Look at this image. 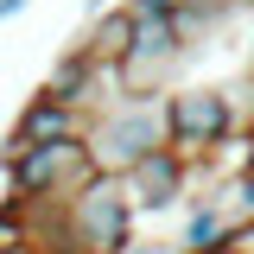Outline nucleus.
I'll return each mask as SVG.
<instances>
[{
  "mask_svg": "<svg viewBox=\"0 0 254 254\" xmlns=\"http://www.w3.org/2000/svg\"><path fill=\"white\" fill-rule=\"evenodd\" d=\"M19 203V178H13V159L0 153V210H13Z\"/></svg>",
  "mask_w": 254,
  "mask_h": 254,
  "instance_id": "11",
  "label": "nucleus"
},
{
  "mask_svg": "<svg viewBox=\"0 0 254 254\" xmlns=\"http://www.w3.org/2000/svg\"><path fill=\"white\" fill-rule=\"evenodd\" d=\"M229 203H235L242 216H254V172H242V178H235V197H229Z\"/></svg>",
  "mask_w": 254,
  "mask_h": 254,
  "instance_id": "12",
  "label": "nucleus"
},
{
  "mask_svg": "<svg viewBox=\"0 0 254 254\" xmlns=\"http://www.w3.org/2000/svg\"><path fill=\"white\" fill-rule=\"evenodd\" d=\"M121 6L133 13V19H172V13H178L185 0H121Z\"/></svg>",
  "mask_w": 254,
  "mask_h": 254,
  "instance_id": "9",
  "label": "nucleus"
},
{
  "mask_svg": "<svg viewBox=\"0 0 254 254\" xmlns=\"http://www.w3.org/2000/svg\"><path fill=\"white\" fill-rule=\"evenodd\" d=\"M197 254H229V248H197Z\"/></svg>",
  "mask_w": 254,
  "mask_h": 254,
  "instance_id": "16",
  "label": "nucleus"
},
{
  "mask_svg": "<svg viewBox=\"0 0 254 254\" xmlns=\"http://www.w3.org/2000/svg\"><path fill=\"white\" fill-rule=\"evenodd\" d=\"M165 108H172V146L197 165V159H210L216 146L235 140V102L222 89H165Z\"/></svg>",
  "mask_w": 254,
  "mask_h": 254,
  "instance_id": "3",
  "label": "nucleus"
},
{
  "mask_svg": "<svg viewBox=\"0 0 254 254\" xmlns=\"http://www.w3.org/2000/svg\"><path fill=\"white\" fill-rule=\"evenodd\" d=\"M38 89H45V95H58V102H70V108H83V115H102V108L121 95V76H115L102 58H95L89 45H70V51L51 64V76H45Z\"/></svg>",
  "mask_w": 254,
  "mask_h": 254,
  "instance_id": "4",
  "label": "nucleus"
},
{
  "mask_svg": "<svg viewBox=\"0 0 254 254\" xmlns=\"http://www.w3.org/2000/svg\"><path fill=\"white\" fill-rule=\"evenodd\" d=\"M13 178L26 203H70L83 185L102 178V165H95L89 140H45V146L13 153Z\"/></svg>",
  "mask_w": 254,
  "mask_h": 254,
  "instance_id": "2",
  "label": "nucleus"
},
{
  "mask_svg": "<svg viewBox=\"0 0 254 254\" xmlns=\"http://www.w3.org/2000/svg\"><path fill=\"white\" fill-rule=\"evenodd\" d=\"M242 172H254V127H248V146H242Z\"/></svg>",
  "mask_w": 254,
  "mask_h": 254,
  "instance_id": "14",
  "label": "nucleus"
},
{
  "mask_svg": "<svg viewBox=\"0 0 254 254\" xmlns=\"http://www.w3.org/2000/svg\"><path fill=\"white\" fill-rule=\"evenodd\" d=\"M222 248H229V254H254V216H242V222H235Z\"/></svg>",
  "mask_w": 254,
  "mask_h": 254,
  "instance_id": "10",
  "label": "nucleus"
},
{
  "mask_svg": "<svg viewBox=\"0 0 254 254\" xmlns=\"http://www.w3.org/2000/svg\"><path fill=\"white\" fill-rule=\"evenodd\" d=\"M89 121L95 115H83V108H70V102H58V95H32L26 108H19V121H13V133H6V146L0 153H26V146H45V140H89Z\"/></svg>",
  "mask_w": 254,
  "mask_h": 254,
  "instance_id": "5",
  "label": "nucleus"
},
{
  "mask_svg": "<svg viewBox=\"0 0 254 254\" xmlns=\"http://www.w3.org/2000/svg\"><path fill=\"white\" fill-rule=\"evenodd\" d=\"M229 229H235V222L222 216V203H197V210L185 216L178 248H185V254H197V248H222V242H229Z\"/></svg>",
  "mask_w": 254,
  "mask_h": 254,
  "instance_id": "8",
  "label": "nucleus"
},
{
  "mask_svg": "<svg viewBox=\"0 0 254 254\" xmlns=\"http://www.w3.org/2000/svg\"><path fill=\"white\" fill-rule=\"evenodd\" d=\"M133 32H140V19H133V13L121 6V0H115L108 13H95V26L83 32V45H89L95 58H102L108 70H115V64H121L127 51H133Z\"/></svg>",
  "mask_w": 254,
  "mask_h": 254,
  "instance_id": "7",
  "label": "nucleus"
},
{
  "mask_svg": "<svg viewBox=\"0 0 254 254\" xmlns=\"http://www.w3.org/2000/svg\"><path fill=\"white\" fill-rule=\"evenodd\" d=\"M159 146H172V108H165V89L153 95H115L102 115L89 121V153L102 172L127 178L133 165Z\"/></svg>",
  "mask_w": 254,
  "mask_h": 254,
  "instance_id": "1",
  "label": "nucleus"
},
{
  "mask_svg": "<svg viewBox=\"0 0 254 254\" xmlns=\"http://www.w3.org/2000/svg\"><path fill=\"white\" fill-rule=\"evenodd\" d=\"M229 6H235V13H248V6H254V0H229Z\"/></svg>",
  "mask_w": 254,
  "mask_h": 254,
  "instance_id": "15",
  "label": "nucleus"
},
{
  "mask_svg": "<svg viewBox=\"0 0 254 254\" xmlns=\"http://www.w3.org/2000/svg\"><path fill=\"white\" fill-rule=\"evenodd\" d=\"M13 13H26V0H0V26H6Z\"/></svg>",
  "mask_w": 254,
  "mask_h": 254,
  "instance_id": "13",
  "label": "nucleus"
},
{
  "mask_svg": "<svg viewBox=\"0 0 254 254\" xmlns=\"http://www.w3.org/2000/svg\"><path fill=\"white\" fill-rule=\"evenodd\" d=\"M190 172H197V165H190L178 146L146 153L133 172H127V197H133V210H140V216H146V210H153V216H159V210H178V197H185Z\"/></svg>",
  "mask_w": 254,
  "mask_h": 254,
  "instance_id": "6",
  "label": "nucleus"
}]
</instances>
